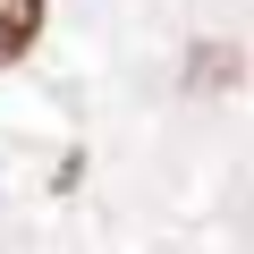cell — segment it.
I'll return each mask as SVG.
<instances>
[{
    "label": "cell",
    "instance_id": "1",
    "mask_svg": "<svg viewBox=\"0 0 254 254\" xmlns=\"http://www.w3.org/2000/svg\"><path fill=\"white\" fill-rule=\"evenodd\" d=\"M34 34H43V0H0V68L26 60Z\"/></svg>",
    "mask_w": 254,
    "mask_h": 254
}]
</instances>
